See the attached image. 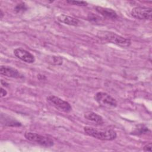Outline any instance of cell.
Instances as JSON below:
<instances>
[{"instance_id":"2e32d148","label":"cell","mask_w":152,"mask_h":152,"mask_svg":"<svg viewBox=\"0 0 152 152\" xmlns=\"http://www.w3.org/2000/svg\"><path fill=\"white\" fill-rule=\"evenodd\" d=\"M151 147H152V144L150 142V143H148L146 145H145L143 147V151H151L152 150H151Z\"/></svg>"},{"instance_id":"6da1fadb","label":"cell","mask_w":152,"mask_h":152,"mask_svg":"<svg viewBox=\"0 0 152 152\" xmlns=\"http://www.w3.org/2000/svg\"><path fill=\"white\" fill-rule=\"evenodd\" d=\"M97 36L102 40L112 43L122 48L129 47L131 44L129 39L124 37L115 33L109 31H100L97 33Z\"/></svg>"},{"instance_id":"9c48e42d","label":"cell","mask_w":152,"mask_h":152,"mask_svg":"<svg viewBox=\"0 0 152 152\" xmlns=\"http://www.w3.org/2000/svg\"><path fill=\"white\" fill-rule=\"evenodd\" d=\"M96 11L104 17L112 19H115L118 17L116 12L112 9L109 8H104L102 7H96Z\"/></svg>"},{"instance_id":"9a60e30c","label":"cell","mask_w":152,"mask_h":152,"mask_svg":"<svg viewBox=\"0 0 152 152\" xmlns=\"http://www.w3.org/2000/svg\"><path fill=\"white\" fill-rule=\"evenodd\" d=\"M27 9V7L25 5L24 3H21V4H19L18 5H17L15 7V11L17 12H19L20 11H23L24 10H26Z\"/></svg>"},{"instance_id":"8fae6325","label":"cell","mask_w":152,"mask_h":152,"mask_svg":"<svg viewBox=\"0 0 152 152\" xmlns=\"http://www.w3.org/2000/svg\"><path fill=\"white\" fill-rule=\"evenodd\" d=\"M84 117L88 121L93 122L96 124H102L103 123V118L96 113L91 111H88L84 115Z\"/></svg>"},{"instance_id":"3957f363","label":"cell","mask_w":152,"mask_h":152,"mask_svg":"<svg viewBox=\"0 0 152 152\" xmlns=\"http://www.w3.org/2000/svg\"><path fill=\"white\" fill-rule=\"evenodd\" d=\"M24 137L27 140L34 142L43 147H50L54 145V142L52 139L37 133L26 132L24 134Z\"/></svg>"},{"instance_id":"7c38bea8","label":"cell","mask_w":152,"mask_h":152,"mask_svg":"<svg viewBox=\"0 0 152 152\" xmlns=\"http://www.w3.org/2000/svg\"><path fill=\"white\" fill-rule=\"evenodd\" d=\"M148 131H149V129L147 126L142 124H139L137 125L134 129L133 131L131 132V134L135 135H140L147 133Z\"/></svg>"},{"instance_id":"30bf717a","label":"cell","mask_w":152,"mask_h":152,"mask_svg":"<svg viewBox=\"0 0 152 152\" xmlns=\"http://www.w3.org/2000/svg\"><path fill=\"white\" fill-rule=\"evenodd\" d=\"M57 18L59 22L67 25H69V26H77L80 23V21L78 19L73 17L69 16L65 14H61Z\"/></svg>"},{"instance_id":"ba28073f","label":"cell","mask_w":152,"mask_h":152,"mask_svg":"<svg viewBox=\"0 0 152 152\" xmlns=\"http://www.w3.org/2000/svg\"><path fill=\"white\" fill-rule=\"evenodd\" d=\"M0 74L2 75L14 78H21L23 77V75L18 70L9 66L2 65L0 68Z\"/></svg>"},{"instance_id":"4fadbf2b","label":"cell","mask_w":152,"mask_h":152,"mask_svg":"<svg viewBox=\"0 0 152 152\" xmlns=\"http://www.w3.org/2000/svg\"><path fill=\"white\" fill-rule=\"evenodd\" d=\"M66 2L70 4L71 5L80 6V7H86L87 5V2L86 1H73V0H68L66 1Z\"/></svg>"},{"instance_id":"277c9868","label":"cell","mask_w":152,"mask_h":152,"mask_svg":"<svg viewBox=\"0 0 152 152\" xmlns=\"http://www.w3.org/2000/svg\"><path fill=\"white\" fill-rule=\"evenodd\" d=\"M94 100L102 106L105 107H115L117 106V102L115 99L107 93L97 92L94 97Z\"/></svg>"},{"instance_id":"7a4b0ae2","label":"cell","mask_w":152,"mask_h":152,"mask_svg":"<svg viewBox=\"0 0 152 152\" xmlns=\"http://www.w3.org/2000/svg\"><path fill=\"white\" fill-rule=\"evenodd\" d=\"M84 131L88 136L103 141L113 140L117 136L116 131L113 129L101 130L90 126H84Z\"/></svg>"},{"instance_id":"e0dca14e","label":"cell","mask_w":152,"mask_h":152,"mask_svg":"<svg viewBox=\"0 0 152 152\" xmlns=\"http://www.w3.org/2000/svg\"><path fill=\"white\" fill-rule=\"evenodd\" d=\"M7 94V91L4 88L1 87V97H4L6 96Z\"/></svg>"},{"instance_id":"ac0fdd59","label":"cell","mask_w":152,"mask_h":152,"mask_svg":"<svg viewBox=\"0 0 152 152\" xmlns=\"http://www.w3.org/2000/svg\"><path fill=\"white\" fill-rule=\"evenodd\" d=\"M0 15H1V19H2V17H3V16H4V12H2V11L1 10V11H0Z\"/></svg>"},{"instance_id":"5b68a950","label":"cell","mask_w":152,"mask_h":152,"mask_svg":"<svg viewBox=\"0 0 152 152\" xmlns=\"http://www.w3.org/2000/svg\"><path fill=\"white\" fill-rule=\"evenodd\" d=\"M47 100L54 106L56 108L66 113H69L72 110V106L66 101L57 97L56 96L50 95L47 97Z\"/></svg>"},{"instance_id":"8992f818","label":"cell","mask_w":152,"mask_h":152,"mask_svg":"<svg viewBox=\"0 0 152 152\" xmlns=\"http://www.w3.org/2000/svg\"><path fill=\"white\" fill-rule=\"evenodd\" d=\"M131 15L138 20H150L151 18V8L145 7H136L132 9Z\"/></svg>"},{"instance_id":"5bb4252c","label":"cell","mask_w":152,"mask_h":152,"mask_svg":"<svg viewBox=\"0 0 152 152\" xmlns=\"http://www.w3.org/2000/svg\"><path fill=\"white\" fill-rule=\"evenodd\" d=\"M52 64L55 65H61L62 64V58L60 56H52Z\"/></svg>"},{"instance_id":"52a82bcc","label":"cell","mask_w":152,"mask_h":152,"mask_svg":"<svg viewBox=\"0 0 152 152\" xmlns=\"http://www.w3.org/2000/svg\"><path fill=\"white\" fill-rule=\"evenodd\" d=\"M14 55L20 60L28 64H32L35 62V57L30 52L23 49L17 48L14 50Z\"/></svg>"}]
</instances>
